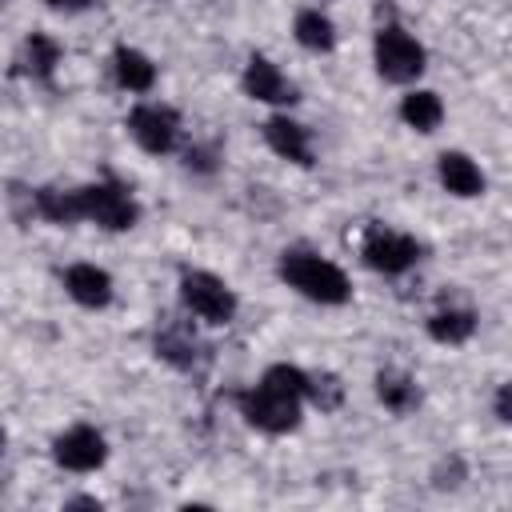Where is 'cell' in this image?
I'll return each mask as SVG.
<instances>
[{
	"instance_id": "1",
	"label": "cell",
	"mask_w": 512,
	"mask_h": 512,
	"mask_svg": "<svg viewBox=\"0 0 512 512\" xmlns=\"http://www.w3.org/2000/svg\"><path fill=\"white\" fill-rule=\"evenodd\" d=\"M280 276L288 288H296L300 296L316 300V304H344L352 296V284L344 276V268H336L332 260L304 252V248H288L280 256Z\"/></svg>"
},
{
	"instance_id": "2",
	"label": "cell",
	"mask_w": 512,
	"mask_h": 512,
	"mask_svg": "<svg viewBox=\"0 0 512 512\" xmlns=\"http://www.w3.org/2000/svg\"><path fill=\"white\" fill-rule=\"evenodd\" d=\"M240 416L260 428V432H272V436H284L300 424V396H288L272 384H256L248 392H240Z\"/></svg>"
},
{
	"instance_id": "3",
	"label": "cell",
	"mask_w": 512,
	"mask_h": 512,
	"mask_svg": "<svg viewBox=\"0 0 512 512\" xmlns=\"http://www.w3.org/2000/svg\"><path fill=\"white\" fill-rule=\"evenodd\" d=\"M372 56H376V72L392 84H408L424 72V44L416 36H408L404 28H396V24L376 32Z\"/></svg>"
},
{
	"instance_id": "4",
	"label": "cell",
	"mask_w": 512,
	"mask_h": 512,
	"mask_svg": "<svg viewBox=\"0 0 512 512\" xmlns=\"http://www.w3.org/2000/svg\"><path fill=\"white\" fill-rule=\"evenodd\" d=\"M180 300L192 316H200L208 324H228L236 316V292L220 276L200 272V268L180 276Z\"/></svg>"
},
{
	"instance_id": "5",
	"label": "cell",
	"mask_w": 512,
	"mask_h": 512,
	"mask_svg": "<svg viewBox=\"0 0 512 512\" xmlns=\"http://www.w3.org/2000/svg\"><path fill=\"white\" fill-rule=\"evenodd\" d=\"M80 200H84V220H92V224H100L108 232H124V228H132L140 220V204L116 180H100V184L80 188Z\"/></svg>"
},
{
	"instance_id": "6",
	"label": "cell",
	"mask_w": 512,
	"mask_h": 512,
	"mask_svg": "<svg viewBox=\"0 0 512 512\" xmlns=\"http://www.w3.org/2000/svg\"><path fill=\"white\" fill-rule=\"evenodd\" d=\"M360 252H364V264L384 272V276H400L420 260V244L412 236L396 232V228H384V224H372L364 232V248Z\"/></svg>"
},
{
	"instance_id": "7",
	"label": "cell",
	"mask_w": 512,
	"mask_h": 512,
	"mask_svg": "<svg viewBox=\"0 0 512 512\" xmlns=\"http://www.w3.org/2000/svg\"><path fill=\"white\" fill-rule=\"evenodd\" d=\"M128 132L132 140L152 152V156H164L176 148V136H180V116L168 108V104H136L132 116H128Z\"/></svg>"
},
{
	"instance_id": "8",
	"label": "cell",
	"mask_w": 512,
	"mask_h": 512,
	"mask_svg": "<svg viewBox=\"0 0 512 512\" xmlns=\"http://www.w3.org/2000/svg\"><path fill=\"white\" fill-rule=\"evenodd\" d=\"M52 456L68 472H96L108 460V444L92 424H72L52 440Z\"/></svg>"
},
{
	"instance_id": "9",
	"label": "cell",
	"mask_w": 512,
	"mask_h": 512,
	"mask_svg": "<svg viewBox=\"0 0 512 512\" xmlns=\"http://www.w3.org/2000/svg\"><path fill=\"white\" fill-rule=\"evenodd\" d=\"M244 92L260 104H292L296 100V88L288 84V76L268 60V56H248V68H244Z\"/></svg>"
},
{
	"instance_id": "10",
	"label": "cell",
	"mask_w": 512,
	"mask_h": 512,
	"mask_svg": "<svg viewBox=\"0 0 512 512\" xmlns=\"http://www.w3.org/2000/svg\"><path fill=\"white\" fill-rule=\"evenodd\" d=\"M264 140H268V148H272L280 160H292V164H300V168L312 164V136H308L304 124H296V120H288V116H272V120L264 124Z\"/></svg>"
},
{
	"instance_id": "11",
	"label": "cell",
	"mask_w": 512,
	"mask_h": 512,
	"mask_svg": "<svg viewBox=\"0 0 512 512\" xmlns=\"http://www.w3.org/2000/svg\"><path fill=\"white\" fill-rule=\"evenodd\" d=\"M64 292L84 308H104L112 300V276L96 264H72L64 272Z\"/></svg>"
},
{
	"instance_id": "12",
	"label": "cell",
	"mask_w": 512,
	"mask_h": 512,
	"mask_svg": "<svg viewBox=\"0 0 512 512\" xmlns=\"http://www.w3.org/2000/svg\"><path fill=\"white\" fill-rule=\"evenodd\" d=\"M440 184L452 192V196H480L484 192V172H480V164L472 160V156H464V152H444L440 156Z\"/></svg>"
},
{
	"instance_id": "13",
	"label": "cell",
	"mask_w": 512,
	"mask_h": 512,
	"mask_svg": "<svg viewBox=\"0 0 512 512\" xmlns=\"http://www.w3.org/2000/svg\"><path fill=\"white\" fill-rule=\"evenodd\" d=\"M112 68H116L120 88H128V92H152V84H156V64H152L140 48L120 44V48L112 52Z\"/></svg>"
},
{
	"instance_id": "14",
	"label": "cell",
	"mask_w": 512,
	"mask_h": 512,
	"mask_svg": "<svg viewBox=\"0 0 512 512\" xmlns=\"http://www.w3.org/2000/svg\"><path fill=\"white\" fill-rule=\"evenodd\" d=\"M32 208H36V216H44L48 224H76V220H84L80 188H72V192L36 188V192H32Z\"/></svg>"
},
{
	"instance_id": "15",
	"label": "cell",
	"mask_w": 512,
	"mask_h": 512,
	"mask_svg": "<svg viewBox=\"0 0 512 512\" xmlns=\"http://www.w3.org/2000/svg\"><path fill=\"white\" fill-rule=\"evenodd\" d=\"M400 120H404L408 128H416V132H436L440 120H444V104H440L436 92L416 88V92H408V96L400 100Z\"/></svg>"
},
{
	"instance_id": "16",
	"label": "cell",
	"mask_w": 512,
	"mask_h": 512,
	"mask_svg": "<svg viewBox=\"0 0 512 512\" xmlns=\"http://www.w3.org/2000/svg\"><path fill=\"white\" fill-rule=\"evenodd\" d=\"M156 356L168 360L172 368L188 372L196 364V336H192V328L188 324H164L156 332Z\"/></svg>"
},
{
	"instance_id": "17",
	"label": "cell",
	"mask_w": 512,
	"mask_h": 512,
	"mask_svg": "<svg viewBox=\"0 0 512 512\" xmlns=\"http://www.w3.org/2000/svg\"><path fill=\"white\" fill-rule=\"evenodd\" d=\"M376 396H380V404H384L388 412H396V416H404V412H412V408L420 404V388H416V380H408L404 372H380V376H376Z\"/></svg>"
},
{
	"instance_id": "18",
	"label": "cell",
	"mask_w": 512,
	"mask_h": 512,
	"mask_svg": "<svg viewBox=\"0 0 512 512\" xmlns=\"http://www.w3.org/2000/svg\"><path fill=\"white\" fill-rule=\"evenodd\" d=\"M476 332V312L468 308H444L436 316H428V336L436 344H464Z\"/></svg>"
},
{
	"instance_id": "19",
	"label": "cell",
	"mask_w": 512,
	"mask_h": 512,
	"mask_svg": "<svg viewBox=\"0 0 512 512\" xmlns=\"http://www.w3.org/2000/svg\"><path fill=\"white\" fill-rule=\"evenodd\" d=\"M296 40L308 48V52H332L336 48V24L320 12V8H304L296 16Z\"/></svg>"
},
{
	"instance_id": "20",
	"label": "cell",
	"mask_w": 512,
	"mask_h": 512,
	"mask_svg": "<svg viewBox=\"0 0 512 512\" xmlns=\"http://www.w3.org/2000/svg\"><path fill=\"white\" fill-rule=\"evenodd\" d=\"M56 64H60V44L48 32H32L24 40V68H28V76L32 80H52Z\"/></svg>"
},
{
	"instance_id": "21",
	"label": "cell",
	"mask_w": 512,
	"mask_h": 512,
	"mask_svg": "<svg viewBox=\"0 0 512 512\" xmlns=\"http://www.w3.org/2000/svg\"><path fill=\"white\" fill-rule=\"evenodd\" d=\"M264 384H272V388H280V392L304 400L308 388H312V376H308L304 368H296V364H272V368L264 372Z\"/></svg>"
},
{
	"instance_id": "22",
	"label": "cell",
	"mask_w": 512,
	"mask_h": 512,
	"mask_svg": "<svg viewBox=\"0 0 512 512\" xmlns=\"http://www.w3.org/2000/svg\"><path fill=\"white\" fill-rule=\"evenodd\" d=\"M308 396H312V404L316 408H324V412H332L336 404H340V396H344V388H340V380L336 376H312V388H308Z\"/></svg>"
},
{
	"instance_id": "23",
	"label": "cell",
	"mask_w": 512,
	"mask_h": 512,
	"mask_svg": "<svg viewBox=\"0 0 512 512\" xmlns=\"http://www.w3.org/2000/svg\"><path fill=\"white\" fill-rule=\"evenodd\" d=\"M184 164H188V168H196V172H212V168H216V156H212L208 148H188Z\"/></svg>"
},
{
	"instance_id": "24",
	"label": "cell",
	"mask_w": 512,
	"mask_h": 512,
	"mask_svg": "<svg viewBox=\"0 0 512 512\" xmlns=\"http://www.w3.org/2000/svg\"><path fill=\"white\" fill-rule=\"evenodd\" d=\"M496 412H500L504 420H512V384L500 388V396H496Z\"/></svg>"
},
{
	"instance_id": "25",
	"label": "cell",
	"mask_w": 512,
	"mask_h": 512,
	"mask_svg": "<svg viewBox=\"0 0 512 512\" xmlns=\"http://www.w3.org/2000/svg\"><path fill=\"white\" fill-rule=\"evenodd\" d=\"M52 8H60V12H80V8H88L92 0H48Z\"/></svg>"
},
{
	"instance_id": "26",
	"label": "cell",
	"mask_w": 512,
	"mask_h": 512,
	"mask_svg": "<svg viewBox=\"0 0 512 512\" xmlns=\"http://www.w3.org/2000/svg\"><path fill=\"white\" fill-rule=\"evenodd\" d=\"M68 508H100V500H92V496H80V500H68Z\"/></svg>"
}]
</instances>
